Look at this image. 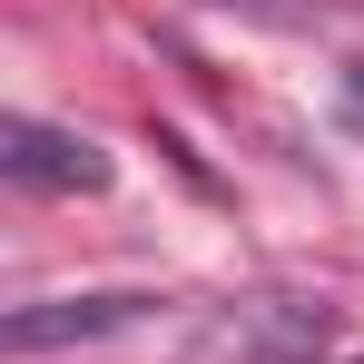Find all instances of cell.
<instances>
[{"label":"cell","instance_id":"cell-1","mask_svg":"<svg viewBox=\"0 0 364 364\" xmlns=\"http://www.w3.org/2000/svg\"><path fill=\"white\" fill-rule=\"evenodd\" d=\"M0 178L30 187V197H99L109 187V148L79 138V128H50V119H10L0 128Z\"/></svg>","mask_w":364,"mask_h":364},{"label":"cell","instance_id":"cell-2","mask_svg":"<svg viewBox=\"0 0 364 364\" xmlns=\"http://www.w3.org/2000/svg\"><path fill=\"white\" fill-rule=\"evenodd\" d=\"M158 296H50V305H20L0 325L10 355H50V345H99V335H128Z\"/></svg>","mask_w":364,"mask_h":364},{"label":"cell","instance_id":"cell-3","mask_svg":"<svg viewBox=\"0 0 364 364\" xmlns=\"http://www.w3.org/2000/svg\"><path fill=\"white\" fill-rule=\"evenodd\" d=\"M345 119H355V128H364V60H355V69H345Z\"/></svg>","mask_w":364,"mask_h":364}]
</instances>
